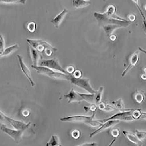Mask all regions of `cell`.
Wrapping results in <instances>:
<instances>
[{"mask_svg": "<svg viewBox=\"0 0 146 146\" xmlns=\"http://www.w3.org/2000/svg\"><path fill=\"white\" fill-rule=\"evenodd\" d=\"M80 95L82 97L83 100L86 101L91 104H95L94 93L89 94L81 93L79 92Z\"/></svg>", "mask_w": 146, "mask_h": 146, "instance_id": "obj_21", "label": "cell"}, {"mask_svg": "<svg viewBox=\"0 0 146 146\" xmlns=\"http://www.w3.org/2000/svg\"><path fill=\"white\" fill-rule=\"evenodd\" d=\"M139 60V53L137 51L134 53L131 56L128 67L123 72L122 76H124L127 73L138 63Z\"/></svg>", "mask_w": 146, "mask_h": 146, "instance_id": "obj_13", "label": "cell"}, {"mask_svg": "<svg viewBox=\"0 0 146 146\" xmlns=\"http://www.w3.org/2000/svg\"><path fill=\"white\" fill-rule=\"evenodd\" d=\"M145 10H146V7H145Z\"/></svg>", "mask_w": 146, "mask_h": 146, "instance_id": "obj_48", "label": "cell"}, {"mask_svg": "<svg viewBox=\"0 0 146 146\" xmlns=\"http://www.w3.org/2000/svg\"><path fill=\"white\" fill-rule=\"evenodd\" d=\"M135 135L138 139L141 141L146 139V131L136 130Z\"/></svg>", "mask_w": 146, "mask_h": 146, "instance_id": "obj_28", "label": "cell"}, {"mask_svg": "<svg viewBox=\"0 0 146 146\" xmlns=\"http://www.w3.org/2000/svg\"><path fill=\"white\" fill-rule=\"evenodd\" d=\"M131 1L135 5L137 8L140 7L139 0H131Z\"/></svg>", "mask_w": 146, "mask_h": 146, "instance_id": "obj_41", "label": "cell"}, {"mask_svg": "<svg viewBox=\"0 0 146 146\" xmlns=\"http://www.w3.org/2000/svg\"><path fill=\"white\" fill-rule=\"evenodd\" d=\"M74 67L70 66L68 67L66 70L68 74L71 75L75 70Z\"/></svg>", "mask_w": 146, "mask_h": 146, "instance_id": "obj_38", "label": "cell"}, {"mask_svg": "<svg viewBox=\"0 0 146 146\" xmlns=\"http://www.w3.org/2000/svg\"><path fill=\"white\" fill-rule=\"evenodd\" d=\"M110 133L112 137L117 138L120 135V131L118 128H114L111 130Z\"/></svg>", "mask_w": 146, "mask_h": 146, "instance_id": "obj_33", "label": "cell"}, {"mask_svg": "<svg viewBox=\"0 0 146 146\" xmlns=\"http://www.w3.org/2000/svg\"><path fill=\"white\" fill-rule=\"evenodd\" d=\"M137 9L142 18L143 25L144 31H146V18L141 7Z\"/></svg>", "mask_w": 146, "mask_h": 146, "instance_id": "obj_34", "label": "cell"}, {"mask_svg": "<svg viewBox=\"0 0 146 146\" xmlns=\"http://www.w3.org/2000/svg\"><path fill=\"white\" fill-rule=\"evenodd\" d=\"M68 13V11L65 8L51 20V22L55 28L56 29L59 28L60 24L62 23Z\"/></svg>", "mask_w": 146, "mask_h": 146, "instance_id": "obj_14", "label": "cell"}, {"mask_svg": "<svg viewBox=\"0 0 146 146\" xmlns=\"http://www.w3.org/2000/svg\"><path fill=\"white\" fill-rule=\"evenodd\" d=\"M72 4L74 8L79 9L88 7L90 5L91 3L84 0H72Z\"/></svg>", "mask_w": 146, "mask_h": 146, "instance_id": "obj_19", "label": "cell"}, {"mask_svg": "<svg viewBox=\"0 0 146 146\" xmlns=\"http://www.w3.org/2000/svg\"><path fill=\"white\" fill-rule=\"evenodd\" d=\"M123 28L122 27L119 25H113L105 26L103 27L102 28L107 36L108 37H110L116 30Z\"/></svg>", "mask_w": 146, "mask_h": 146, "instance_id": "obj_20", "label": "cell"}, {"mask_svg": "<svg viewBox=\"0 0 146 146\" xmlns=\"http://www.w3.org/2000/svg\"><path fill=\"white\" fill-rule=\"evenodd\" d=\"M97 144L95 142L84 143L78 146H96Z\"/></svg>", "mask_w": 146, "mask_h": 146, "instance_id": "obj_39", "label": "cell"}, {"mask_svg": "<svg viewBox=\"0 0 146 146\" xmlns=\"http://www.w3.org/2000/svg\"><path fill=\"white\" fill-rule=\"evenodd\" d=\"M145 72H146V68L145 69Z\"/></svg>", "mask_w": 146, "mask_h": 146, "instance_id": "obj_46", "label": "cell"}, {"mask_svg": "<svg viewBox=\"0 0 146 146\" xmlns=\"http://www.w3.org/2000/svg\"><path fill=\"white\" fill-rule=\"evenodd\" d=\"M133 110V109H127L126 111H120L110 117L100 120L102 123L108 120L113 119L118 120L120 121H125V122H131L135 120L131 115Z\"/></svg>", "mask_w": 146, "mask_h": 146, "instance_id": "obj_5", "label": "cell"}, {"mask_svg": "<svg viewBox=\"0 0 146 146\" xmlns=\"http://www.w3.org/2000/svg\"><path fill=\"white\" fill-rule=\"evenodd\" d=\"M96 112L93 113L90 116L83 115H76L68 116L60 119V120L63 122H81L86 124L90 121L94 119Z\"/></svg>", "mask_w": 146, "mask_h": 146, "instance_id": "obj_7", "label": "cell"}, {"mask_svg": "<svg viewBox=\"0 0 146 146\" xmlns=\"http://www.w3.org/2000/svg\"><path fill=\"white\" fill-rule=\"evenodd\" d=\"M104 91V87L101 86L94 93L95 102L96 104H98L101 102Z\"/></svg>", "mask_w": 146, "mask_h": 146, "instance_id": "obj_24", "label": "cell"}, {"mask_svg": "<svg viewBox=\"0 0 146 146\" xmlns=\"http://www.w3.org/2000/svg\"><path fill=\"white\" fill-rule=\"evenodd\" d=\"M94 16L96 19L98 26L102 28L105 26L117 25L125 28L129 26L131 22L129 21L123 19L115 14L113 16H109L104 13H102L95 12Z\"/></svg>", "mask_w": 146, "mask_h": 146, "instance_id": "obj_2", "label": "cell"}, {"mask_svg": "<svg viewBox=\"0 0 146 146\" xmlns=\"http://www.w3.org/2000/svg\"><path fill=\"white\" fill-rule=\"evenodd\" d=\"M112 104L115 108L120 111H123L127 110L125 107L122 98H120L113 101Z\"/></svg>", "mask_w": 146, "mask_h": 146, "instance_id": "obj_22", "label": "cell"}, {"mask_svg": "<svg viewBox=\"0 0 146 146\" xmlns=\"http://www.w3.org/2000/svg\"><path fill=\"white\" fill-rule=\"evenodd\" d=\"M72 137L76 139H79L81 136V132L78 129H76L73 130L71 133Z\"/></svg>", "mask_w": 146, "mask_h": 146, "instance_id": "obj_31", "label": "cell"}, {"mask_svg": "<svg viewBox=\"0 0 146 146\" xmlns=\"http://www.w3.org/2000/svg\"><path fill=\"white\" fill-rule=\"evenodd\" d=\"M84 1H90V0H84Z\"/></svg>", "mask_w": 146, "mask_h": 146, "instance_id": "obj_45", "label": "cell"}, {"mask_svg": "<svg viewBox=\"0 0 146 146\" xmlns=\"http://www.w3.org/2000/svg\"><path fill=\"white\" fill-rule=\"evenodd\" d=\"M26 40L29 45L40 53L42 60L52 58L58 50L57 48L42 40L27 39Z\"/></svg>", "mask_w": 146, "mask_h": 146, "instance_id": "obj_1", "label": "cell"}, {"mask_svg": "<svg viewBox=\"0 0 146 146\" xmlns=\"http://www.w3.org/2000/svg\"><path fill=\"white\" fill-rule=\"evenodd\" d=\"M46 146H61L60 139L56 135H52L46 143Z\"/></svg>", "mask_w": 146, "mask_h": 146, "instance_id": "obj_23", "label": "cell"}, {"mask_svg": "<svg viewBox=\"0 0 146 146\" xmlns=\"http://www.w3.org/2000/svg\"><path fill=\"white\" fill-rule=\"evenodd\" d=\"M19 48V46L18 44L12 45L5 48L3 52L0 54V56L1 57L9 56L18 50Z\"/></svg>", "mask_w": 146, "mask_h": 146, "instance_id": "obj_18", "label": "cell"}, {"mask_svg": "<svg viewBox=\"0 0 146 146\" xmlns=\"http://www.w3.org/2000/svg\"><path fill=\"white\" fill-rule=\"evenodd\" d=\"M1 3L5 4H18L24 5L27 0H0Z\"/></svg>", "mask_w": 146, "mask_h": 146, "instance_id": "obj_26", "label": "cell"}, {"mask_svg": "<svg viewBox=\"0 0 146 146\" xmlns=\"http://www.w3.org/2000/svg\"><path fill=\"white\" fill-rule=\"evenodd\" d=\"M139 50L141 52L145 54L146 55V50L143 49L142 48L140 47H139Z\"/></svg>", "mask_w": 146, "mask_h": 146, "instance_id": "obj_43", "label": "cell"}, {"mask_svg": "<svg viewBox=\"0 0 146 146\" xmlns=\"http://www.w3.org/2000/svg\"><path fill=\"white\" fill-rule=\"evenodd\" d=\"M146 94L143 91L136 90L132 94L133 99L137 103L141 104L143 102L145 99Z\"/></svg>", "mask_w": 146, "mask_h": 146, "instance_id": "obj_17", "label": "cell"}, {"mask_svg": "<svg viewBox=\"0 0 146 146\" xmlns=\"http://www.w3.org/2000/svg\"><path fill=\"white\" fill-rule=\"evenodd\" d=\"M142 78L145 80H146V75H143L141 76Z\"/></svg>", "mask_w": 146, "mask_h": 146, "instance_id": "obj_44", "label": "cell"}, {"mask_svg": "<svg viewBox=\"0 0 146 146\" xmlns=\"http://www.w3.org/2000/svg\"><path fill=\"white\" fill-rule=\"evenodd\" d=\"M117 110L115 108L109 104L106 105V106L103 111L106 112H113Z\"/></svg>", "mask_w": 146, "mask_h": 146, "instance_id": "obj_35", "label": "cell"}, {"mask_svg": "<svg viewBox=\"0 0 146 146\" xmlns=\"http://www.w3.org/2000/svg\"><path fill=\"white\" fill-rule=\"evenodd\" d=\"M64 98L68 99V103L77 102L80 103L83 100L79 92L72 88L68 93L64 95Z\"/></svg>", "mask_w": 146, "mask_h": 146, "instance_id": "obj_12", "label": "cell"}, {"mask_svg": "<svg viewBox=\"0 0 146 146\" xmlns=\"http://www.w3.org/2000/svg\"><path fill=\"white\" fill-rule=\"evenodd\" d=\"M117 11L116 7L113 5H111L108 7L104 13L109 16H113L115 15Z\"/></svg>", "mask_w": 146, "mask_h": 146, "instance_id": "obj_25", "label": "cell"}, {"mask_svg": "<svg viewBox=\"0 0 146 146\" xmlns=\"http://www.w3.org/2000/svg\"><path fill=\"white\" fill-rule=\"evenodd\" d=\"M71 75L75 78H79L82 77V73L79 70H75Z\"/></svg>", "mask_w": 146, "mask_h": 146, "instance_id": "obj_36", "label": "cell"}, {"mask_svg": "<svg viewBox=\"0 0 146 146\" xmlns=\"http://www.w3.org/2000/svg\"><path fill=\"white\" fill-rule=\"evenodd\" d=\"M120 121L119 120L114 119L110 120L105 121L103 123L98 129L90 134V137L92 138L108 129L113 127L119 123Z\"/></svg>", "mask_w": 146, "mask_h": 146, "instance_id": "obj_10", "label": "cell"}, {"mask_svg": "<svg viewBox=\"0 0 146 146\" xmlns=\"http://www.w3.org/2000/svg\"><path fill=\"white\" fill-rule=\"evenodd\" d=\"M37 28V24L34 21L29 22L27 25V29L29 32L33 33H35Z\"/></svg>", "mask_w": 146, "mask_h": 146, "instance_id": "obj_27", "label": "cell"}, {"mask_svg": "<svg viewBox=\"0 0 146 146\" xmlns=\"http://www.w3.org/2000/svg\"><path fill=\"white\" fill-rule=\"evenodd\" d=\"M123 133L127 139L132 143L138 146H141L142 145V141L138 139L135 134L126 130L123 131Z\"/></svg>", "mask_w": 146, "mask_h": 146, "instance_id": "obj_16", "label": "cell"}, {"mask_svg": "<svg viewBox=\"0 0 146 146\" xmlns=\"http://www.w3.org/2000/svg\"><path fill=\"white\" fill-rule=\"evenodd\" d=\"M98 107L100 110L103 111L104 109L106 104L104 102H101L98 104Z\"/></svg>", "mask_w": 146, "mask_h": 146, "instance_id": "obj_40", "label": "cell"}, {"mask_svg": "<svg viewBox=\"0 0 146 146\" xmlns=\"http://www.w3.org/2000/svg\"><path fill=\"white\" fill-rule=\"evenodd\" d=\"M145 31V33H146V31Z\"/></svg>", "mask_w": 146, "mask_h": 146, "instance_id": "obj_47", "label": "cell"}, {"mask_svg": "<svg viewBox=\"0 0 146 146\" xmlns=\"http://www.w3.org/2000/svg\"><path fill=\"white\" fill-rule=\"evenodd\" d=\"M97 104H91V105L89 107L84 106V109L86 113L89 112H92L93 113L96 112L97 108H98V106Z\"/></svg>", "mask_w": 146, "mask_h": 146, "instance_id": "obj_30", "label": "cell"}, {"mask_svg": "<svg viewBox=\"0 0 146 146\" xmlns=\"http://www.w3.org/2000/svg\"><path fill=\"white\" fill-rule=\"evenodd\" d=\"M21 114L22 116L24 117H27L30 115V112L27 109H24L22 110Z\"/></svg>", "mask_w": 146, "mask_h": 146, "instance_id": "obj_37", "label": "cell"}, {"mask_svg": "<svg viewBox=\"0 0 146 146\" xmlns=\"http://www.w3.org/2000/svg\"><path fill=\"white\" fill-rule=\"evenodd\" d=\"M29 50L30 55L33 63V65H39L40 60H42L41 56L40 53L32 46L29 45Z\"/></svg>", "mask_w": 146, "mask_h": 146, "instance_id": "obj_15", "label": "cell"}, {"mask_svg": "<svg viewBox=\"0 0 146 146\" xmlns=\"http://www.w3.org/2000/svg\"><path fill=\"white\" fill-rule=\"evenodd\" d=\"M139 119L146 120V112H142L141 115Z\"/></svg>", "mask_w": 146, "mask_h": 146, "instance_id": "obj_42", "label": "cell"}, {"mask_svg": "<svg viewBox=\"0 0 146 146\" xmlns=\"http://www.w3.org/2000/svg\"><path fill=\"white\" fill-rule=\"evenodd\" d=\"M31 68L35 70L38 74L46 76L56 80H66L70 81L71 75L53 70L40 66H31Z\"/></svg>", "mask_w": 146, "mask_h": 146, "instance_id": "obj_3", "label": "cell"}, {"mask_svg": "<svg viewBox=\"0 0 146 146\" xmlns=\"http://www.w3.org/2000/svg\"><path fill=\"white\" fill-rule=\"evenodd\" d=\"M142 112L141 110L140 109L133 110L131 115L135 120H139L141 115Z\"/></svg>", "mask_w": 146, "mask_h": 146, "instance_id": "obj_29", "label": "cell"}, {"mask_svg": "<svg viewBox=\"0 0 146 146\" xmlns=\"http://www.w3.org/2000/svg\"><path fill=\"white\" fill-rule=\"evenodd\" d=\"M39 66L67 74L66 70L60 65L58 59L56 57L42 59L40 62Z\"/></svg>", "mask_w": 146, "mask_h": 146, "instance_id": "obj_6", "label": "cell"}, {"mask_svg": "<svg viewBox=\"0 0 146 146\" xmlns=\"http://www.w3.org/2000/svg\"><path fill=\"white\" fill-rule=\"evenodd\" d=\"M22 71L30 83L31 86L33 87L35 84L32 79L31 72L28 66L24 63L23 57L19 54L17 55Z\"/></svg>", "mask_w": 146, "mask_h": 146, "instance_id": "obj_11", "label": "cell"}, {"mask_svg": "<svg viewBox=\"0 0 146 146\" xmlns=\"http://www.w3.org/2000/svg\"><path fill=\"white\" fill-rule=\"evenodd\" d=\"M70 81L71 83L83 89L89 93L93 94L96 92L91 86L90 80L88 78L81 77L77 78L71 75Z\"/></svg>", "mask_w": 146, "mask_h": 146, "instance_id": "obj_4", "label": "cell"}, {"mask_svg": "<svg viewBox=\"0 0 146 146\" xmlns=\"http://www.w3.org/2000/svg\"><path fill=\"white\" fill-rule=\"evenodd\" d=\"M1 130L6 133L14 140L15 142L18 143L22 140V136L24 131L23 130H14L7 127L4 125H2Z\"/></svg>", "mask_w": 146, "mask_h": 146, "instance_id": "obj_8", "label": "cell"}, {"mask_svg": "<svg viewBox=\"0 0 146 146\" xmlns=\"http://www.w3.org/2000/svg\"><path fill=\"white\" fill-rule=\"evenodd\" d=\"M1 115L6 119L16 129L25 131L29 128L31 124V123L30 122L26 123L22 121L10 118L5 115V114L2 111H1Z\"/></svg>", "mask_w": 146, "mask_h": 146, "instance_id": "obj_9", "label": "cell"}, {"mask_svg": "<svg viewBox=\"0 0 146 146\" xmlns=\"http://www.w3.org/2000/svg\"><path fill=\"white\" fill-rule=\"evenodd\" d=\"M5 47V43L4 36L2 35H0V54L4 51Z\"/></svg>", "mask_w": 146, "mask_h": 146, "instance_id": "obj_32", "label": "cell"}]
</instances>
